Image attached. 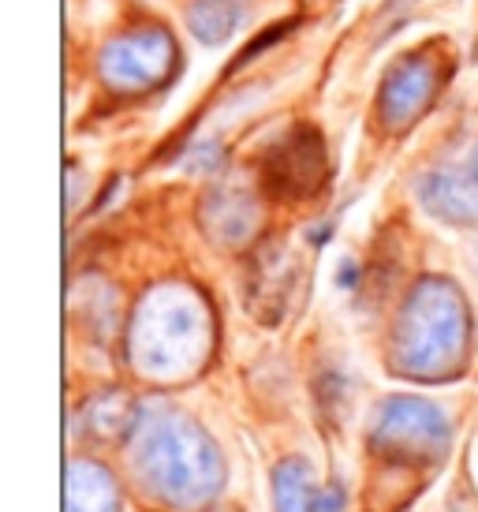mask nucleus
I'll use <instances>...</instances> for the list:
<instances>
[{
    "mask_svg": "<svg viewBox=\"0 0 478 512\" xmlns=\"http://www.w3.org/2000/svg\"><path fill=\"white\" fill-rule=\"evenodd\" d=\"M135 464L146 490H154L169 505H198L213 498L221 483V464L213 445L183 419L146 423L139 430Z\"/></svg>",
    "mask_w": 478,
    "mask_h": 512,
    "instance_id": "nucleus-1",
    "label": "nucleus"
},
{
    "mask_svg": "<svg viewBox=\"0 0 478 512\" xmlns=\"http://www.w3.org/2000/svg\"><path fill=\"white\" fill-rule=\"evenodd\" d=\"M374 441H378L381 453L393 456V460H419V456H437L445 449L449 427L430 404L396 400L381 412Z\"/></svg>",
    "mask_w": 478,
    "mask_h": 512,
    "instance_id": "nucleus-2",
    "label": "nucleus"
},
{
    "mask_svg": "<svg viewBox=\"0 0 478 512\" xmlns=\"http://www.w3.org/2000/svg\"><path fill=\"white\" fill-rule=\"evenodd\" d=\"M273 498L277 512H322L314 498V479L303 460H284L273 475Z\"/></svg>",
    "mask_w": 478,
    "mask_h": 512,
    "instance_id": "nucleus-3",
    "label": "nucleus"
},
{
    "mask_svg": "<svg viewBox=\"0 0 478 512\" xmlns=\"http://www.w3.org/2000/svg\"><path fill=\"white\" fill-rule=\"evenodd\" d=\"M71 512H116V494L105 471L94 464L71 468Z\"/></svg>",
    "mask_w": 478,
    "mask_h": 512,
    "instance_id": "nucleus-4",
    "label": "nucleus"
},
{
    "mask_svg": "<svg viewBox=\"0 0 478 512\" xmlns=\"http://www.w3.org/2000/svg\"><path fill=\"white\" fill-rule=\"evenodd\" d=\"M340 505H344V490H340V486H333V490L322 494V501H318V509L322 512H337Z\"/></svg>",
    "mask_w": 478,
    "mask_h": 512,
    "instance_id": "nucleus-5",
    "label": "nucleus"
}]
</instances>
